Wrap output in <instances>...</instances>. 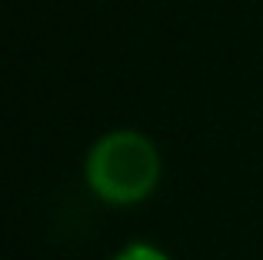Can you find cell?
<instances>
[{"instance_id":"cell-2","label":"cell","mask_w":263,"mask_h":260,"mask_svg":"<svg viewBox=\"0 0 263 260\" xmlns=\"http://www.w3.org/2000/svg\"><path fill=\"white\" fill-rule=\"evenodd\" d=\"M114 260H170V257L163 254V250L150 247V244H130V247H123Z\"/></svg>"},{"instance_id":"cell-1","label":"cell","mask_w":263,"mask_h":260,"mask_svg":"<svg viewBox=\"0 0 263 260\" xmlns=\"http://www.w3.org/2000/svg\"><path fill=\"white\" fill-rule=\"evenodd\" d=\"M160 180V154L137 130H114L87 154V183L103 203L127 207L154 194Z\"/></svg>"}]
</instances>
